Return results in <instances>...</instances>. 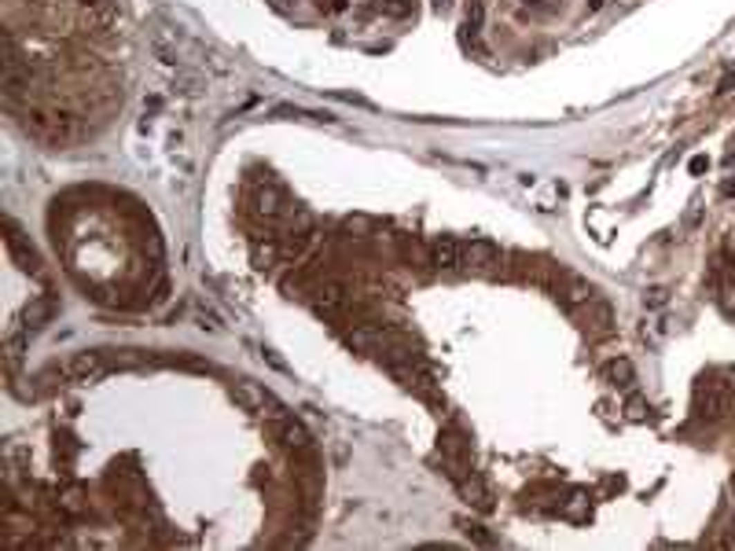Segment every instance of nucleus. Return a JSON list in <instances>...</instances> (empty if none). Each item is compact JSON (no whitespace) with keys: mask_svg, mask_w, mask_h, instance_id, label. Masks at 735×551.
Wrapping results in <instances>:
<instances>
[{"mask_svg":"<svg viewBox=\"0 0 735 551\" xmlns=\"http://www.w3.org/2000/svg\"><path fill=\"white\" fill-rule=\"evenodd\" d=\"M588 306H592V309H588V324L596 327V331H611V324H614V309L606 306L603 298H592Z\"/></svg>","mask_w":735,"mask_h":551,"instance_id":"obj_15","label":"nucleus"},{"mask_svg":"<svg viewBox=\"0 0 735 551\" xmlns=\"http://www.w3.org/2000/svg\"><path fill=\"white\" fill-rule=\"evenodd\" d=\"M449 4H452V0H434V8H438V11H445Z\"/></svg>","mask_w":735,"mask_h":551,"instance_id":"obj_30","label":"nucleus"},{"mask_svg":"<svg viewBox=\"0 0 735 551\" xmlns=\"http://www.w3.org/2000/svg\"><path fill=\"white\" fill-rule=\"evenodd\" d=\"M563 301H566L570 309H577V306H585V301H592V283H588V279H581V276H566Z\"/></svg>","mask_w":735,"mask_h":551,"instance_id":"obj_12","label":"nucleus"},{"mask_svg":"<svg viewBox=\"0 0 735 551\" xmlns=\"http://www.w3.org/2000/svg\"><path fill=\"white\" fill-rule=\"evenodd\" d=\"M603 375H606V382H611V386H617V390H629V386L636 382V368H633V360H629V357L606 360Z\"/></svg>","mask_w":735,"mask_h":551,"instance_id":"obj_9","label":"nucleus"},{"mask_svg":"<svg viewBox=\"0 0 735 551\" xmlns=\"http://www.w3.org/2000/svg\"><path fill=\"white\" fill-rule=\"evenodd\" d=\"M254 209H258V217H265V221H276V217H283V214H287V195L279 192V187L265 184L261 192L254 195Z\"/></svg>","mask_w":735,"mask_h":551,"instance_id":"obj_5","label":"nucleus"},{"mask_svg":"<svg viewBox=\"0 0 735 551\" xmlns=\"http://www.w3.org/2000/svg\"><path fill=\"white\" fill-rule=\"evenodd\" d=\"M482 22H485V4H482V0H471V4H467V22H463V30L471 33V41H478Z\"/></svg>","mask_w":735,"mask_h":551,"instance_id":"obj_16","label":"nucleus"},{"mask_svg":"<svg viewBox=\"0 0 735 551\" xmlns=\"http://www.w3.org/2000/svg\"><path fill=\"white\" fill-rule=\"evenodd\" d=\"M313 306H317V312H324V316H335L346 306V287L342 283H324L317 290V298H313Z\"/></svg>","mask_w":735,"mask_h":551,"instance_id":"obj_10","label":"nucleus"},{"mask_svg":"<svg viewBox=\"0 0 735 551\" xmlns=\"http://www.w3.org/2000/svg\"><path fill=\"white\" fill-rule=\"evenodd\" d=\"M732 496H735V474H732Z\"/></svg>","mask_w":735,"mask_h":551,"instance_id":"obj_31","label":"nucleus"},{"mask_svg":"<svg viewBox=\"0 0 735 551\" xmlns=\"http://www.w3.org/2000/svg\"><path fill=\"white\" fill-rule=\"evenodd\" d=\"M77 4H81V8H85V11H96V8H107V4H111V0H77Z\"/></svg>","mask_w":735,"mask_h":551,"instance_id":"obj_25","label":"nucleus"},{"mask_svg":"<svg viewBox=\"0 0 735 551\" xmlns=\"http://www.w3.org/2000/svg\"><path fill=\"white\" fill-rule=\"evenodd\" d=\"M720 192H725V195H735V180H728L725 187H720Z\"/></svg>","mask_w":735,"mask_h":551,"instance_id":"obj_29","label":"nucleus"},{"mask_svg":"<svg viewBox=\"0 0 735 551\" xmlns=\"http://www.w3.org/2000/svg\"><path fill=\"white\" fill-rule=\"evenodd\" d=\"M4 232H8V236H4L8 254L15 257V265L22 268V272H33V276H37V272H41V257L33 254V246H30L26 239H22L19 225H15V221H4Z\"/></svg>","mask_w":735,"mask_h":551,"instance_id":"obj_1","label":"nucleus"},{"mask_svg":"<svg viewBox=\"0 0 735 551\" xmlns=\"http://www.w3.org/2000/svg\"><path fill=\"white\" fill-rule=\"evenodd\" d=\"M272 257H276V246L272 243H265V246L258 243V246H254V265H258V268H268Z\"/></svg>","mask_w":735,"mask_h":551,"instance_id":"obj_18","label":"nucleus"},{"mask_svg":"<svg viewBox=\"0 0 735 551\" xmlns=\"http://www.w3.org/2000/svg\"><path fill=\"white\" fill-rule=\"evenodd\" d=\"M698 214H703V206H698V203H691V209H687V225H691V228L698 225Z\"/></svg>","mask_w":735,"mask_h":551,"instance_id":"obj_26","label":"nucleus"},{"mask_svg":"<svg viewBox=\"0 0 735 551\" xmlns=\"http://www.w3.org/2000/svg\"><path fill=\"white\" fill-rule=\"evenodd\" d=\"M644 301H647L651 309H662V306L669 301V290H666V287H651L647 295H644Z\"/></svg>","mask_w":735,"mask_h":551,"instance_id":"obj_19","label":"nucleus"},{"mask_svg":"<svg viewBox=\"0 0 735 551\" xmlns=\"http://www.w3.org/2000/svg\"><path fill=\"white\" fill-rule=\"evenodd\" d=\"M460 489H463V496H467V503H474V507H482V511L493 507V500H489V489L482 485V478H474V474L463 478Z\"/></svg>","mask_w":735,"mask_h":551,"instance_id":"obj_13","label":"nucleus"},{"mask_svg":"<svg viewBox=\"0 0 735 551\" xmlns=\"http://www.w3.org/2000/svg\"><path fill=\"white\" fill-rule=\"evenodd\" d=\"M526 4H544V0H526Z\"/></svg>","mask_w":735,"mask_h":551,"instance_id":"obj_32","label":"nucleus"},{"mask_svg":"<svg viewBox=\"0 0 735 551\" xmlns=\"http://www.w3.org/2000/svg\"><path fill=\"white\" fill-rule=\"evenodd\" d=\"M687 169H691V177H703V173L709 169V158L706 155H695L691 162H687Z\"/></svg>","mask_w":735,"mask_h":551,"instance_id":"obj_20","label":"nucleus"},{"mask_svg":"<svg viewBox=\"0 0 735 551\" xmlns=\"http://www.w3.org/2000/svg\"><path fill=\"white\" fill-rule=\"evenodd\" d=\"M625 415L633 419V423H644V419H647V401H644L640 393H633V397L625 401Z\"/></svg>","mask_w":735,"mask_h":551,"instance_id":"obj_17","label":"nucleus"},{"mask_svg":"<svg viewBox=\"0 0 735 551\" xmlns=\"http://www.w3.org/2000/svg\"><path fill=\"white\" fill-rule=\"evenodd\" d=\"M467 536H474V541H478V544H493V536H489V533L482 530V525H474V522L467 525Z\"/></svg>","mask_w":735,"mask_h":551,"instance_id":"obj_22","label":"nucleus"},{"mask_svg":"<svg viewBox=\"0 0 735 551\" xmlns=\"http://www.w3.org/2000/svg\"><path fill=\"white\" fill-rule=\"evenodd\" d=\"M55 298L52 295H41V298H33L26 309H22V327H30V331H37V327H44L55 316Z\"/></svg>","mask_w":735,"mask_h":551,"instance_id":"obj_6","label":"nucleus"},{"mask_svg":"<svg viewBox=\"0 0 735 551\" xmlns=\"http://www.w3.org/2000/svg\"><path fill=\"white\" fill-rule=\"evenodd\" d=\"M199 327H210V331H221V320L214 312H206V309H199Z\"/></svg>","mask_w":735,"mask_h":551,"instance_id":"obj_21","label":"nucleus"},{"mask_svg":"<svg viewBox=\"0 0 735 551\" xmlns=\"http://www.w3.org/2000/svg\"><path fill=\"white\" fill-rule=\"evenodd\" d=\"M111 371V364H107V357L103 353H74L70 357V364H66V375L70 379H77V382H92V379H100V375H107Z\"/></svg>","mask_w":735,"mask_h":551,"instance_id":"obj_2","label":"nucleus"},{"mask_svg":"<svg viewBox=\"0 0 735 551\" xmlns=\"http://www.w3.org/2000/svg\"><path fill=\"white\" fill-rule=\"evenodd\" d=\"M460 261L471 268H493L500 261V246L493 239H471L467 246H460Z\"/></svg>","mask_w":735,"mask_h":551,"instance_id":"obj_4","label":"nucleus"},{"mask_svg":"<svg viewBox=\"0 0 735 551\" xmlns=\"http://www.w3.org/2000/svg\"><path fill=\"white\" fill-rule=\"evenodd\" d=\"M22 357H26V335L22 331H11L4 338V360H8V371H15L22 364Z\"/></svg>","mask_w":735,"mask_h":551,"instance_id":"obj_14","label":"nucleus"},{"mask_svg":"<svg viewBox=\"0 0 735 551\" xmlns=\"http://www.w3.org/2000/svg\"><path fill=\"white\" fill-rule=\"evenodd\" d=\"M728 412V397L725 393H717L714 386H706L703 393H698V415H706V419H720Z\"/></svg>","mask_w":735,"mask_h":551,"instance_id":"obj_11","label":"nucleus"},{"mask_svg":"<svg viewBox=\"0 0 735 551\" xmlns=\"http://www.w3.org/2000/svg\"><path fill=\"white\" fill-rule=\"evenodd\" d=\"M232 397H236L243 408H250V412H265V408H276V412H283L276 397L268 393V390H261L258 382H236V386H232Z\"/></svg>","mask_w":735,"mask_h":551,"instance_id":"obj_3","label":"nucleus"},{"mask_svg":"<svg viewBox=\"0 0 735 551\" xmlns=\"http://www.w3.org/2000/svg\"><path fill=\"white\" fill-rule=\"evenodd\" d=\"M725 246H728V254H735V228L728 232V239H725Z\"/></svg>","mask_w":735,"mask_h":551,"instance_id":"obj_27","label":"nucleus"},{"mask_svg":"<svg viewBox=\"0 0 735 551\" xmlns=\"http://www.w3.org/2000/svg\"><path fill=\"white\" fill-rule=\"evenodd\" d=\"M728 92H735V70L720 77V85H717V96H728Z\"/></svg>","mask_w":735,"mask_h":551,"instance_id":"obj_24","label":"nucleus"},{"mask_svg":"<svg viewBox=\"0 0 735 551\" xmlns=\"http://www.w3.org/2000/svg\"><path fill=\"white\" fill-rule=\"evenodd\" d=\"M276 433H279V441H283L290 452H306V449H309V430L301 427L298 419L283 415V419L276 423Z\"/></svg>","mask_w":735,"mask_h":551,"instance_id":"obj_7","label":"nucleus"},{"mask_svg":"<svg viewBox=\"0 0 735 551\" xmlns=\"http://www.w3.org/2000/svg\"><path fill=\"white\" fill-rule=\"evenodd\" d=\"M320 11H331V15H338V11H346V0H317Z\"/></svg>","mask_w":735,"mask_h":551,"instance_id":"obj_23","label":"nucleus"},{"mask_svg":"<svg viewBox=\"0 0 735 551\" xmlns=\"http://www.w3.org/2000/svg\"><path fill=\"white\" fill-rule=\"evenodd\" d=\"M603 4H606V0H588V11H599Z\"/></svg>","mask_w":735,"mask_h":551,"instance_id":"obj_28","label":"nucleus"},{"mask_svg":"<svg viewBox=\"0 0 735 551\" xmlns=\"http://www.w3.org/2000/svg\"><path fill=\"white\" fill-rule=\"evenodd\" d=\"M430 265L434 268H456L460 265V243L452 236H438L430 243Z\"/></svg>","mask_w":735,"mask_h":551,"instance_id":"obj_8","label":"nucleus"}]
</instances>
